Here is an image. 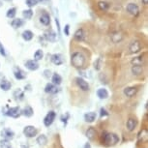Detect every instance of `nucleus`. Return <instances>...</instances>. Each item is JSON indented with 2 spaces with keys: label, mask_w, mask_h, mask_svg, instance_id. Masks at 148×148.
I'll use <instances>...</instances> for the list:
<instances>
[{
  "label": "nucleus",
  "mask_w": 148,
  "mask_h": 148,
  "mask_svg": "<svg viewBox=\"0 0 148 148\" xmlns=\"http://www.w3.org/2000/svg\"><path fill=\"white\" fill-rule=\"evenodd\" d=\"M142 71H143V69H142L141 65H133V67H132V73H133V75H135V76H139V75H141Z\"/></svg>",
  "instance_id": "bb28decb"
},
{
  "label": "nucleus",
  "mask_w": 148,
  "mask_h": 148,
  "mask_svg": "<svg viewBox=\"0 0 148 148\" xmlns=\"http://www.w3.org/2000/svg\"><path fill=\"white\" fill-rule=\"evenodd\" d=\"M143 55H140V56H138V57H135L134 59L132 60V64L133 65H141L142 66V63H143Z\"/></svg>",
  "instance_id": "2f4dec72"
},
{
  "label": "nucleus",
  "mask_w": 148,
  "mask_h": 148,
  "mask_svg": "<svg viewBox=\"0 0 148 148\" xmlns=\"http://www.w3.org/2000/svg\"><path fill=\"white\" fill-rule=\"evenodd\" d=\"M141 1H142V4H144V5L148 4V0H141Z\"/></svg>",
  "instance_id": "37998d69"
},
{
  "label": "nucleus",
  "mask_w": 148,
  "mask_h": 148,
  "mask_svg": "<svg viewBox=\"0 0 148 148\" xmlns=\"http://www.w3.org/2000/svg\"><path fill=\"white\" fill-rule=\"evenodd\" d=\"M97 96L100 99H108V92L106 88H100L97 90Z\"/></svg>",
  "instance_id": "412c9836"
},
{
  "label": "nucleus",
  "mask_w": 148,
  "mask_h": 148,
  "mask_svg": "<svg viewBox=\"0 0 148 148\" xmlns=\"http://www.w3.org/2000/svg\"><path fill=\"white\" fill-rule=\"evenodd\" d=\"M102 141L103 143H105L107 146H112L118 143L119 141V136L114 133H103L102 135Z\"/></svg>",
  "instance_id": "f03ea898"
},
{
  "label": "nucleus",
  "mask_w": 148,
  "mask_h": 148,
  "mask_svg": "<svg viewBox=\"0 0 148 148\" xmlns=\"http://www.w3.org/2000/svg\"><path fill=\"white\" fill-rule=\"evenodd\" d=\"M123 39L122 37V35H121V33H119V32H116V33H113L112 35H111V41L113 42V43H119L120 41H121Z\"/></svg>",
  "instance_id": "cd10ccee"
},
{
  "label": "nucleus",
  "mask_w": 148,
  "mask_h": 148,
  "mask_svg": "<svg viewBox=\"0 0 148 148\" xmlns=\"http://www.w3.org/2000/svg\"><path fill=\"white\" fill-rule=\"evenodd\" d=\"M69 30H70V25L69 24H67V25L65 26V28H64V32H65V34L68 36L70 34V32H69Z\"/></svg>",
  "instance_id": "ea45409f"
},
{
  "label": "nucleus",
  "mask_w": 148,
  "mask_h": 148,
  "mask_svg": "<svg viewBox=\"0 0 148 148\" xmlns=\"http://www.w3.org/2000/svg\"><path fill=\"white\" fill-rule=\"evenodd\" d=\"M37 143L40 145H45L47 143V138L45 135H41L37 138Z\"/></svg>",
  "instance_id": "473e14b6"
},
{
  "label": "nucleus",
  "mask_w": 148,
  "mask_h": 148,
  "mask_svg": "<svg viewBox=\"0 0 148 148\" xmlns=\"http://www.w3.org/2000/svg\"><path fill=\"white\" fill-rule=\"evenodd\" d=\"M21 114H23V115L26 117H31L33 114H34V110H33V108L30 107V106H26V107L21 110Z\"/></svg>",
  "instance_id": "4be33fe9"
},
{
  "label": "nucleus",
  "mask_w": 148,
  "mask_h": 148,
  "mask_svg": "<svg viewBox=\"0 0 148 148\" xmlns=\"http://www.w3.org/2000/svg\"><path fill=\"white\" fill-rule=\"evenodd\" d=\"M11 86H12V84H11V82H9V80H7V79H4V80H2V82H0V88H1L2 90H4V91L10 90Z\"/></svg>",
  "instance_id": "a878e982"
},
{
  "label": "nucleus",
  "mask_w": 148,
  "mask_h": 148,
  "mask_svg": "<svg viewBox=\"0 0 148 148\" xmlns=\"http://www.w3.org/2000/svg\"><path fill=\"white\" fill-rule=\"evenodd\" d=\"M55 117H56V113H55L53 110L49 111V112L47 113V115L45 116V118H44V124H45V126H46V127H49V126H51L52 123H53Z\"/></svg>",
  "instance_id": "39448f33"
},
{
  "label": "nucleus",
  "mask_w": 148,
  "mask_h": 148,
  "mask_svg": "<svg viewBox=\"0 0 148 148\" xmlns=\"http://www.w3.org/2000/svg\"><path fill=\"white\" fill-rule=\"evenodd\" d=\"M0 6H1V2H0Z\"/></svg>",
  "instance_id": "c03bdc74"
},
{
  "label": "nucleus",
  "mask_w": 148,
  "mask_h": 148,
  "mask_svg": "<svg viewBox=\"0 0 148 148\" xmlns=\"http://www.w3.org/2000/svg\"><path fill=\"white\" fill-rule=\"evenodd\" d=\"M14 97H15V99L16 101H21V100H23L24 94L21 89H18L16 91L14 92Z\"/></svg>",
  "instance_id": "c85d7f7f"
},
{
  "label": "nucleus",
  "mask_w": 148,
  "mask_h": 148,
  "mask_svg": "<svg viewBox=\"0 0 148 148\" xmlns=\"http://www.w3.org/2000/svg\"><path fill=\"white\" fill-rule=\"evenodd\" d=\"M101 67H102V59L101 58H98L94 63V68H95V70L99 71V70L101 69Z\"/></svg>",
  "instance_id": "e433bc0d"
},
{
  "label": "nucleus",
  "mask_w": 148,
  "mask_h": 148,
  "mask_svg": "<svg viewBox=\"0 0 148 148\" xmlns=\"http://www.w3.org/2000/svg\"><path fill=\"white\" fill-rule=\"evenodd\" d=\"M7 1H9V0H7Z\"/></svg>",
  "instance_id": "a18cd8bd"
},
{
  "label": "nucleus",
  "mask_w": 148,
  "mask_h": 148,
  "mask_svg": "<svg viewBox=\"0 0 148 148\" xmlns=\"http://www.w3.org/2000/svg\"><path fill=\"white\" fill-rule=\"evenodd\" d=\"M25 67L30 71H36L39 69V64L36 60H27L25 62Z\"/></svg>",
  "instance_id": "4468645a"
},
{
  "label": "nucleus",
  "mask_w": 148,
  "mask_h": 148,
  "mask_svg": "<svg viewBox=\"0 0 148 148\" xmlns=\"http://www.w3.org/2000/svg\"><path fill=\"white\" fill-rule=\"evenodd\" d=\"M10 148H11V147H10Z\"/></svg>",
  "instance_id": "49530a36"
},
{
  "label": "nucleus",
  "mask_w": 148,
  "mask_h": 148,
  "mask_svg": "<svg viewBox=\"0 0 148 148\" xmlns=\"http://www.w3.org/2000/svg\"><path fill=\"white\" fill-rule=\"evenodd\" d=\"M126 11L132 16H138L139 13V8L136 3H129L126 7Z\"/></svg>",
  "instance_id": "423d86ee"
},
{
  "label": "nucleus",
  "mask_w": 148,
  "mask_h": 148,
  "mask_svg": "<svg viewBox=\"0 0 148 148\" xmlns=\"http://www.w3.org/2000/svg\"><path fill=\"white\" fill-rule=\"evenodd\" d=\"M129 51L131 53H138L141 51V44L139 41H134L130 44Z\"/></svg>",
  "instance_id": "0eeeda50"
},
{
  "label": "nucleus",
  "mask_w": 148,
  "mask_h": 148,
  "mask_svg": "<svg viewBox=\"0 0 148 148\" xmlns=\"http://www.w3.org/2000/svg\"><path fill=\"white\" fill-rule=\"evenodd\" d=\"M5 114L10 117H13V118H18V117L21 115V110L19 107L10 108H8V110L5 112Z\"/></svg>",
  "instance_id": "20e7f679"
},
{
  "label": "nucleus",
  "mask_w": 148,
  "mask_h": 148,
  "mask_svg": "<svg viewBox=\"0 0 148 148\" xmlns=\"http://www.w3.org/2000/svg\"><path fill=\"white\" fill-rule=\"evenodd\" d=\"M14 76L16 79L21 80V79H24L26 77V74L24 71H22L21 68H18V67H16L15 69H14Z\"/></svg>",
  "instance_id": "9b49d317"
},
{
  "label": "nucleus",
  "mask_w": 148,
  "mask_h": 148,
  "mask_svg": "<svg viewBox=\"0 0 148 148\" xmlns=\"http://www.w3.org/2000/svg\"><path fill=\"white\" fill-rule=\"evenodd\" d=\"M76 82L77 86L82 89V91H88L89 90V84L85 79H83L82 77H76Z\"/></svg>",
  "instance_id": "6e6552de"
},
{
  "label": "nucleus",
  "mask_w": 148,
  "mask_h": 148,
  "mask_svg": "<svg viewBox=\"0 0 148 148\" xmlns=\"http://www.w3.org/2000/svg\"><path fill=\"white\" fill-rule=\"evenodd\" d=\"M45 38L49 42H54L55 39H56V33H55L53 30L49 29L45 32Z\"/></svg>",
  "instance_id": "dca6fc26"
},
{
  "label": "nucleus",
  "mask_w": 148,
  "mask_h": 148,
  "mask_svg": "<svg viewBox=\"0 0 148 148\" xmlns=\"http://www.w3.org/2000/svg\"><path fill=\"white\" fill-rule=\"evenodd\" d=\"M22 38H23L24 41L28 42V41H31L33 39V36H34V34H33L32 31H30V30H24L23 32H22Z\"/></svg>",
  "instance_id": "5701e85b"
},
{
  "label": "nucleus",
  "mask_w": 148,
  "mask_h": 148,
  "mask_svg": "<svg viewBox=\"0 0 148 148\" xmlns=\"http://www.w3.org/2000/svg\"><path fill=\"white\" fill-rule=\"evenodd\" d=\"M0 145H1L2 148H10L11 145L8 141V139H4V140H1L0 141Z\"/></svg>",
  "instance_id": "4c0bfd02"
},
{
  "label": "nucleus",
  "mask_w": 148,
  "mask_h": 148,
  "mask_svg": "<svg viewBox=\"0 0 148 148\" xmlns=\"http://www.w3.org/2000/svg\"><path fill=\"white\" fill-rule=\"evenodd\" d=\"M84 31H83V29H77L76 32H75V34H74V38H75V40H77V41H79V42H82L84 40Z\"/></svg>",
  "instance_id": "6ab92c4d"
},
{
  "label": "nucleus",
  "mask_w": 148,
  "mask_h": 148,
  "mask_svg": "<svg viewBox=\"0 0 148 148\" xmlns=\"http://www.w3.org/2000/svg\"><path fill=\"white\" fill-rule=\"evenodd\" d=\"M100 111H101V116H102V117H104V116H108V112L107 110H105L104 108H101V110H100Z\"/></svg>",
  "instance_id": "58836bf2"
},
{
  "label": "nucleus",
  "mask_w": 148,
  "mask_h": 148,
  "mask_svg": "<svg viewBox=\"0 0 148 148\" xmlns=\"http://www.w3.org/2000/svg\"><path fill=\"white\" fill-rule=\"evenodd\" d=\"M22 16H23V18L25 19H30L33 16V11L31 9L24 10L23 12H22Z\"/></svg>",
  "instance_id": "72a5a7b5"
},
{
  "label": "nucleus",
  "mask_w": 148,
  "mask_h": 148,
  "mask_svg": "<svg viewBox=\"0 0 148 148\" xmlns=\"http://www.w3.org/2000/svg\"><path fill=\"white\" fill-rule=\"evenodd\" d=\"M71 63L72 65L77 69H82L83 68L85 64V56L82 52H74L71 56Z\"/></svg>",
  "instance_id": "f257e3e1"
},
{
  "label": "nucleus",
  "mask_w": 148,
  "mask_h": 148,
  "mask_svg": "<svg viewBox=\"0 0 148 148\" xmlns=\"http://www.w3.org/2000/svg\"><path fill=\"white\" fill-rule=\"evenodd\" d=\"M51 82L53 84L55 85H60L61 82H62V77L59 74H57V73H55V74L52 75V77H51Z\"/></svg>",
  "instance_id": "393cba45"
},
{
  "label": "nucleus",
  "mask_w": 148,
  "mask_h": 148,
  "mask_svg": "<svg viewBox=\"0 0 148 148\" xmlns=\"http://www.w3.org/2000/svg\"><path fill=\"white\" fill-rule=\"evenodd\" d=\"M96 136H97V131L93 127L88 128V130L86 131V136H87L89 140H94L96 138Z\"/></svg>",
  "instance_id": "a211bd4d"
},
{
  "label": "nucleus",
  "mask_w": 148,
  "mask_h": 148,
  "mask_svg": "<svg viewBox=\"0 0 148 148\" xmlns=\"http://www.w3.org/2000/svg\"><path fill=\"white\" fill-rule=\"evenodd\" d=\"M0 53H1L3 56H6V53H5V51H4V47L2 46L1 44H0Z\"/></svg>",
  "instance_id": "a19ab883"
},
{
  "label": "nucleus",
  "mask_w": 148,
  "mask_h": 148,
  "mask_svg": "<svg viewBox=\"0 0 148 148\" xmlns=\"http://www.w3.org/2000/svg\"><path fill=\"white\" fill-rule=\"evenodd\" d=\"M16 9L15 7L10 8V9L8 10L7 13H6V16H7V18H14L16 16Z\"/></svg>",
  "instance_id": "7c9ffc66"
},
{
  "label": "nucleus",
  "mask_w": 148,
  "mask_h": 148,
  "mask_svg": "<svg viewBox=\"0 0 148 148\" xmlns=\"http://www.w3.org/2000/svg\"><path fill=\"white\" fill-rule=\"evenodd\" d=\"M136 125H138V121H136V119H134V118H129L127 120V123H126V127H127V129L129 130V131H134L135 130V128L136 127Z\"/></svg>",
  "instance_id": "f3484780"
},
{
  "label": "nucleus",
  "mask_w": 148,
  "mask_h": 148,
  "mask_svg": "<svg viewBox=\"0 0 148 148\" xmlns=\"http://www.w3.org/2000/svg\"><path fill=\"white\" fill-rule=\"evenodd\" d=\"M1 136H3V138L9 140V139L14 138V136H15V133H14L11 129L6 128V129H3L1 131Z\"/></svg>",
  "instance_id": "ddd939ff"
},
{
  "label": "nucleus",
  "mask_w": 148,
  "mask_h": 148,
  "mask_svg": "<svg viewBox=\"0 0 148 148\" xmlns=\"http://www.w3.org/2000/svg\"><path fill=\"white\" fill-rule=\"evenodd\" d=\"M138 87H136V86H130V87H126L124 89V95L129 98H132L134 97L135 95L138 93Z\"/></svg>",
  "instance_id": "9d476101"
},
{
  "label": "nucleus",
  "mask_w": 148,
  "mask_h": 148,
  "mask_svg": "<svg viewBox=\"0 0 148 148\" xmlns=\"http://www.w3.org/2000/svg\"><path fill=\"white\" fill-rule=\"evenodd\" d=\"M38 2H39V0H26L25 3L29 8H32V7L36 6V5L38 4Z\"/></svg>",
  "instance_id": "c9c22d12"
},
{
  "label": "nucleus",
  "mask_w": 148,
  "mask_h": 148,
  "mask_svg": "<svg viewBox=\"0 0 148 148\" xmlns=\"http://www.w3.org/2000/svg\"><path fill=\"white\" fill-rule=\"evenodd\" d=\"M43 57H44V52L42 49H38V51H36V52L34 53V60L40 61V60H42V58Z\"/></svg>",
  "instance_id": "f704fd0d"
},
{
  "label": "nucleus",
  "mask_w": 148,
  "mask_h": 148,
  "mask_svg": "<svg viewBox=\"0 0 148 148\" xmlns=\"http://www.w3.org/2000/svg\"><path fill=\"white\" fill-rule=\"evenodd\" d=\"M98 7H99V9L101 11H108V8H110V4L108 3V2L106 1H100L99 3H98Z\"/></svg>",
  "instance_id": "c756f323"
},
{
  "label": "nucleus",
  "mask_w": 148,
  "mask_h": 148,
  "mask_svg": "<svg viewBox=\"0 0 148 148\" xmlns=\"http://www.w3.org/2000/svg\"><path fill=\"white\" fill-rule=\"evenodd\" d=\"M83 148H91V145H90V143H88V142H87V143H85L84 147H83Z\"/></svg>",
  "instance_id": "79ce46f5"
},
{
  "label": "nucleus",
  "mask_w": 148,
  "mask_h": 148,
  "mask_svg": "<svg viewBox=\"0 0 148 148\" xmlns=\"http://www.w3.org/2000/svg\"><path fill=\"white\" fill-rule=\"evenodd\" d=\"M96 117H97L96 112H93V111H91V112H87L86 114H84V120L88 123L94 122L95 120H96Z\"/></svg>",
  "instance_id": "aec40b11"
},
{
  "label": "nucleus",
  "mask_w": 148,
  "mask_h": 148,
  "mask_svg": "<svg viewBox=\"0 0 148 148\" xmlns=\"http://www.w3.org/2000/svg\"><path fill=\"white\" fill-rule=\"evenodd\" d=\"M23 134L24 136H26V138H34L35 136H37L38 134V130L36 129L34 126H32V125H28V126L24 127L23 129Z\"/></svg>",
  "instance_id": "7ed1b4c3"
},
{
  "label": "nucleus",
  "mask_w": 148,
  "mask_h": 148,
  "mask_svg": "<svg viewBox=\"0 0 148 148\" xmlns=\"http://www.w3.org/2000/svg\"><path fill=\"white\" fill-rule=\"evenodd\" d=\"M51 62L54 64V65H57V66L61 65V64H63V62H64L63 56L60 53H55V54H53L51 56Z\"/></svg>",
  "instance_id": "f8f14e48"
},
{
  "label": "nucleus",
  "mask_w": 148,
  "mask_h": 148,
  "mask_svg": "<svg viewBox=\"0 0 148 148\" xmlns=\"http://www.w3.org/2000/svg\"><path fill=\"white\" fill-rule=\"evenodd\" d=\"M11 24H12L14 28H19L24 24V21L22 18H14L12 22H11Z\"/></svg>",
  "instance_id": "b1692460"
},
{
  "label": "nucleus",
  "mask_w": 148,
  "mask_h": 148,
  "mask_svg": "<svg viewBox=\"0 0 148 148\" xmlns=\"http://www.w3.org/2000/svg\"><path fill=\"white\" fill-rule=\"evenodd\" d=\"M40 21L42 24H44L46 26L49 25L51 24V16H49V15L47 12H44L40 16Z\"/></svg>",
  "instance_id": "2eb2a0df"
},
{
  "label": "nucleus",
  "mask_w": 148,
  "mask_h": 148,
  "mask_svg": "<svg viewBox=\"0 0 148 148\" xmlns=\"http://www.w3.org/2000/svg\"><path fill=\"white\" fill-rule=\"evenodd\" d=\"M45 92L49 94H56L59 92V89H58L57 85L53 84V83H47L45 87Z\"/></svg>",
  "instance_id": "1a4fd4ad"
}]
</instances>
